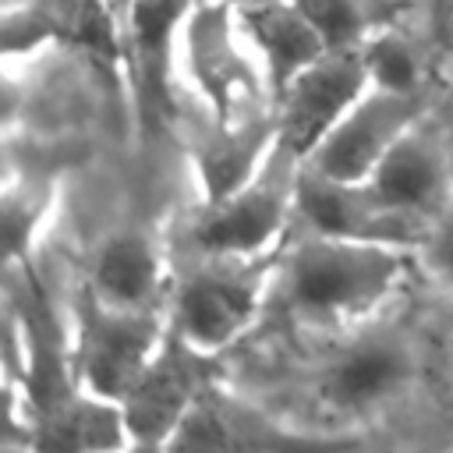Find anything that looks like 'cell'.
Instances as JSON below:
<instances>
[{
    "instance_id": "obj_1",
    "label": "cell",
    "mask_w": 453,
    "mask_h": 453,
    "mask_svg": "<svg viewBox=\"0 0 453 453\" xmlns=\"http://www.w3.org/2000/svg\"><path fill=\"white\" fill-rule=\"evenodd\" d=\"M407 248L308 234L276 258L269 301L301 326H347L386 304L407 273Z\"/></svg>"
},
{
    "instance_id": "obj_2",
    "label": "cell",
    "mask_w": 453,
    "mask_h": 453,
    "mask_svg": "<svg viewBox=\"0 0 453 453\" xmlns=\"http://www.w3.org/2000/svg\"><path fill=\"white\" fill-rule=\"evenodd\" d=\"M428 368V343L411 322H375L333 343L311 368L315 403L340 418L375 414L407 396Z\"/></svg>"
},
{
    "instance_id": "obj_3",
    "label": "cell",
    "mask_w": 453,
    "mask_h": 453,
    "mask_svg": "<svg viewBox=\"0 0 453 453\" xmlns=\"http://www.w3.org/2000/svg\"><path fill=\"white\" fill-rule=\"evenodd\" d=\"M276 258L262 255H202L191 262L170 297V326L195 347L219 354L234 343L269 301Z\"/></svg>"
},
{
    "instance_id": "obj_4",
    "label": "cell",
    "mask_w": 453,
    "mask_h": 453,
    "mask_svg": "<svg viewBox=\"0 0 453 453\" xmlns=\"http://www.w3.org/2000/svg\"><path fill=\"white\" fill-rule=\"evenodd\" d=\"M241 21H234L230 0H198L184 21V46L191 78L212 106L216 124H248L273 117L262 103L269 81L258 67V57L244 50ZM273 96V92H269Z\"/></svg>"
},
{
    "instance_id": "obj_5",
    "label": "cell",
    "mask_w": 453,
    "mask_h": 453,
    "mask_svg": "<svg viewBox=\"0 0 453 453\" xmlns=\"http://www.w3.org/2000/svg\"><path fill=\"white\" fill-rule=\"evenodd\" d=\"M354 435L301 432L283 418L255 407L244 396L209 386L177 432L166 439V453H357Z\"/></svg>"
},
{
    "instance_id": "obj_6",
    "label": "cell",
    "mask_w": 453,
    "mask_h": 453,
    "mask_svg": "<svg viewBox=\"0 0 453 453\" xmlns=\"http://www.w3.org/2000/svg\"><path fill=\"white\" fill-rule=\"evenodd\" d=\"M170 319L159 308H117L88 287L78 297V333L71 343L78 382L106 400H124L131 382L159 350Z\"/></svg>"
},
{
    "instance_id": "obj_7",
    "label": "cell",
    "mask_w": 453,
    "mask_h": 453,
    "mask_svg": "<svg viewBox=\"0 0 453 453\" xmlns=\"http://www.w3.org/2000/svg\"><path fill=\"white\" fill-rule=\"evenodd\" d=\"M297 170L301 159L287 152L280 142L273 145L269 159L262 170L237 188L234 195L219 202H205L191 226L188 241L202 255H262L283 230L290 209H294V191H297Z\"/></svg>"
},
{
    "instance_id": "obj_8",
    "label": "cell",
    "mask_w": 453,
    "mask_h": 453,
    "mask_svg": "<svg viewBox=\"0 0 453 453\" xmlns=\"http://www.w3.org/2000/svg\"><path fill=\"white\" fill-rule=\"evenodd\" d=\"M219 382L216 354L195 347L173 326L166 329L159 350L131 382L120 400L131 442H166L198 396Z\"/></svg>"
},
{
    "instance_id": "obj_9",
    "label": "cell",
    "mask_w": 453,
    "mask_h": 453,
    "mask_svg": "<svg viewBox=\"0 0 453 453\" xmlns=\"http://www.w3.org/2000/svg\"><path fill=\"white\" fill-rule=\"evenodd\" d=\"M294 209L308 230L389 248H425L432 223L389 205L368 180H336L311 166L297 170Z\"/></svg>"
},
{
    "instance_id": "obj_10",
    "label": "cell",
    "mask_w": 453,
    "mask_h": 453,
    "mask_svg": "<svg viewBox=\"0 0 453 453\" xmlns=\"http://www.w3.org/2000/svg\"><path fill=\"white\" fill-rule=\"evenodd\" d=\"M372 88L361 46L326 50L308 64L276 99V142L301 163L319 149V142L336 127V120Z\"/></svg>"
},
{
    "instance_id": "obj_11",
    "label": "cell",
    "mask_w": 453,
    "mask_h": 453,
    "mask_svg": "<svg viewBox=\"0 0 453 453\" xmlns=\"http://www.w3.org/2000/svg\"><path fill=\"white\" fill-rule=\"evenodd\" d=\"M418 117H421V96L372 85L319 142V149L304 159V166L336 180H368L382 163V156L393 149V142L411 124H418Z\"/></svg>"
},
{
    "instance_id": "obj_12",
    "label": "cell",
    "mask_w": 453,
    "mask_h": 453,
    "mask_svg": "<svg viewBox=\"0 0 453 453\" xmlns=\"http://www.w3.org/2000/svg\"><path fill=\"white\" fill-rule=\"evenodd\" d=\"M195 0H131L124 18L127 71L138 96V113L156 127L170 113V64L173 35L184 28Z\"/></svg>"
},
{
    "instance_id": "obj_13",
    "label": "cell",
    "mask_w": 453,
    "mask_h": 453,
    "mask_svg": "<svg viewBox=\"0 0 453 453\" xmlns=\"http://www.w3.org/2000/svg\"><path fill=\"white\" fill-rule=\"evenodd\" d=\"M368 184L396 209L435 223L449 205V163H446V149L442 142L411 124L393 149L382 156V163L375 166V173L368 177Z\"/></svg>"
},
{
    "instance_id": "obj_14",
    "label": "cell",
    "mask_w": 453,
    "mask_h": 453,
    "mask_svg": "<svg viewBox=\"0 0 453 453\" xmlns=\"http://www.w3.org/2000/svg\"><path fill=\"white\" fill-rule=\"evenodd\" d=\"M241 32L258 57V67L269 81L273 99L308 67L315 64L329 46L319 35V28L297 11L294 0H251L237 11Z\"/></svg>"
},
{
    "instance_id": "obj_15",
    "label": "cell",
    "mask_w": 453,
    "mask_h": 453,
    "mask_svg": "<svg viewBox=\"0 0 453 453\" xmlns=\"http://www.w3.org/2000/svg\"><path fill=\"white\" fill-rule=\"evenodd\" d=\"M21 435L32 453H110L131 446L120 403L88 389L28 414Z\"/></svg>"
},
{
    "instance_id": "obj_16",
    "label": "cell",
    "mask_w": 453,
    "mask_h": 453,
    "mask_svg": "<svg viewBox=\"0 0 453 453\" xmlns=\"http://www.w3.org/2000/svg\"><path fill=\"white\" fill-rule=\"evenodd\" d=\"M88 290L117 308H159L163 258L152 234L142 226L106 234L92 255Z\"/></svg>"
},
{
    "instance_id": "obj_17",
    "label": "cell",
    "mask_w": 453,
    "mask_h": 453,
    "mask_svg": "<svg viewBox=\"0 0 453 453\" xmlns=\"http://www.w3.org/2000/svg\"><path fill=\"white\" fill-rule=\"evenodd\" d=\"M276 145V113L248 124H216L195 145V166L202 177L205 202H219L244 188Z\"/></svg>"
},
{
    "instance_id": "obj_18",
    "label": "cell",
    "mask_w": 453,
    "mask_h": 453,
    "mask_svg": "<svg viewBox=\"0 0 453 453\" xmlns=\"http://www.w3.org/2000/svg\"><path fill=\"white\" fill-rule=\"evenodd\" d=\"M361 57L368 67V78L375 88H389V92H411L421 96V64L414 46L400 35V32H372L361 42Z\"/></svg>"
},
{
    "instance_id": "obj_19",
    "label": "cell",
    "mask_w": 453,
    "mask_h": 453,
    "mask_svg": "<svg viewBox=\"0 0 453 453\" xmlns=\"http://www.w3.org/2000/svg\"><path fill=\"white\" fill-rule=\"evenodd\" d=\"M329 50H354L372 35V0H294Z\"/></svg>"
},
{
    "instance_id": "obj_20",
    "label": "cell",
    "mask_w": 453,
    "mask_h": 453,
    "mask_svg": "<svg viewBox=\"0 0 453 453\" xmlns=\"http://www.w3.org/2000/svg\"><path fill=\"white\" fill-rule=\"evenodd\" d=\"M42 205H46V188H28L18 195V191H7V202H4V223H7V258L11 262H25V248H28V237L42 216Z\"/></svg>"
},
{
    "instance_id": "obj_21",
    "label": "cell",
    "mask_w": 453,
    "mask_h": 453,
    "mask_svg": "<svg viewBox=\"0 0 453 453\" xmlns=\"http://www.w3.org/2000/svg\"><path fill=\"white\" fill-rule=\"evenodd\" d=\"M425 251H428L432 265L442 273V280L453 287V212L449 209L432 223L428 241H425Z\"/></svg>"
},
{
    "instance_id": "obj_22",
    "label": "cell",
    "mask_w": 453,
    "mask_h": 453,
    "mask_svg": "<svg viewBox=\"0 0 453 453\" xmlns=\"http://www.w3.org/2000/svg\"><path fill=\"white\" fill-rule=\"evenodd\" d=\"M127 453H166V442H131Z\"/></svg>"
},
{
    "instance_id": "obj_23",
    "label": "cell",
    "mask_w": 453,
    "mask_h": 453,
    "mask_svg": "<svg viewBox=\"0 0 453 453\" xmlns=\"http://www.w3.org/2000/svg\"><path fill=\"white\" fill-rule=\"evenodd\" d=\"M110 7H113V14L120 18V25H124V18H127V11H131V0H106Z\"/></svg>"
},
{
    "instance_id": "obj_24",
    "label": "cell",
    "mask_w": 453,
    "mask_h": 453,
    "mask_svg": "<svg viewBox=\"0 0 453 453\" xmlns=\"http://www.w3.org/2000/svg\"><path fill=\"white\" fill-rule=\"evenodd\" d=\"M110 453H127V449H110Z\"/></svg>"
}]
</instances>
